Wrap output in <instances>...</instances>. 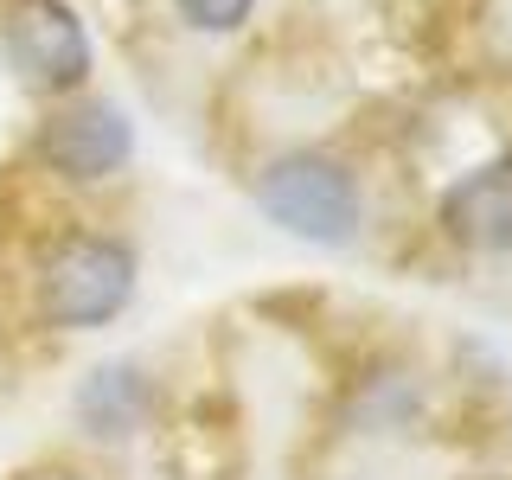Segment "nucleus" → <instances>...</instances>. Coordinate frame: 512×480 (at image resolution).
Returning <instances> with one entry per match:
<instances>
[{
  "instance_id": "2",
  "label": "nucleus",
  "mask_w": 512,
  "mask_h": 480,
  "mask_svg": "<svg viewBox=\"0 0 512 480\" xmlns=\"http://www.w3.org/2000/svg\"><path fill=\"white\" fill-rule=\"evenodd\" d=\"M250 205L301 244L346 250L372 224V180L359 160L327 141H295L250 167Z\"/></svg>"
},
{
  "instance_id": "6",
  "label": "nucleus",
  "mask_w": 512,
  "mask_h": 480,
  "mask_svg": "<svg viewBox=\"0 0 512 480\" xmlns=\"http://www.w3.org/2000/svg\"><path fill=\"white\" fill-rule=\"evenodd\" d=\"M154 372L135 359H109L96 365V372H84V384H77L71 397V416L77 429H84L90 442H128L141 436V429H154Z\"/></svg>"
},
{
  "instance_id": "5",
  "label": "nucleus",
  "mask_w": 512,
  "mask_h": 480,
  "mask_svg": "<svg viewBox=\"0 0 512 480\" xmlns=\"http://www.w3.org/2000/svg\"><path fill=\"white\" fill-rule=\"evenodd\" d=\"M436 237L455 256H506L512 250V154L455 173L436 192Z\"/></svg>"
},
{
  "instance_id": "8",
  "label": "nucleus",
  "mask_w": 512,
  "mask_h": 480,
  "mask_svg": "<svg viewBox=\"0 0 512 480\" xmlns=\"http://www.w3.org/2000/svg\"><path fill=\"white\" fill-rule=\"evenodd\" d=\"M13 480H103V474L84 468V461H32V468H20Z\"/></svg>"
},
{
  "instance_id": "7",
  "label": "nucleus",
  "mask_w": 512,
  "mask_h": 480,
  "mask_svg": "<svg viewBox=\"0 0 512 480\" xmlns=\"http://www.w3.org/2000/svg\"><path fill=\"white\" fill-rule=\"evenodd\" d=\"M173 20H180L186 32H205V39H224V32H244L256 0H167Z\"/></svg>"
},
{
  "instance_id": "1",
  "label": "nucleus",
  "mask_w": 512,
  "mask_h": 480,
  "mask_svg": "<svg viewBox=\"0 0 512 480\" xmlns=\"http://www.w3.org/2000/svg\"><path fill=\"white\" fill-rule=\"evenodd\" d=\"M135 295H141V244L122 224L64 218L32 237L20 269V308L39 333H52V340L103 333L135 308Z\"/></svg>"
},
{
  "instance_id": "3",
  "label": "nucleus",
  "mask_w": 512,
  "mask_h": 480,
  "mask_svg": "<svg viewBox=\"0 0 512 480\" xmlns=\"http://www.w3.org/2000/svg\"><path fill=\"white\" fill-rule=\"evenodd\" d=\"M26 160L32 173H45L64 192H103L135 167V122H128L116 96H96V90L58 96L32 122Z\"/></svg>"
},
{
  "instance_id": "4",
  "label": "nucleus",
  "mask_w": 512,
  "mask_h": 480,
  "mask_svg": "<svg viewBox=\"0 0 512 480\" xmlns=\"http://www.w3.org/2000/svg\"><path fill=\"white\" fill-rule=\"evenodd\" d=\"M0 58L39 103L96 84V45L71 0H0Z\"/></svg>"
}]
</instances>
